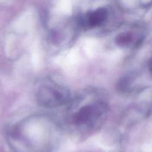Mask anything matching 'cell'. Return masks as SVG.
Instances as JSON below:
<instances>
[{
	"label": "cell",
	"instance_id": "cell-1",
	"mask_svg": "<svg viewBox=\"0 0 152 152\" xmlns=\"http://www.w3.org/2000/svg\"><path fill=\"white\" fill-rule=\"evenodd\" d=\"M58 133V126L49 117L33 115L11 128L8 141L15 152H50Z\"/></svg>",
	"mask_w": 152,
	"mask_h": 152
},
{
	"label": "cell",
	"instance_id": "cell-2",
	"mask_svg": "<svg viewBox=\"0 0 152 152\" xmlns=\"http://www.w3.org/2000/svg\"><path fill=\"white\" fill-rule=\"evenodd\" d=\"M87 93L72 98L67 105L66 122L74 132H82L87 131L102 115L104 104L100 101L91 102Z\"/></svg>",
	"mask_w": 152,
	"mask_h": 152
},
{
	"label": "cell",
	"instance_id": "cell-3",
	"mask_svg": "<svg viewBox=\"0 0 152 152\" xmlns=\"http://www.w3.org/2000/svg\"><path fill=\"white\" fill-rule=\"evenodd\" d=\"M36 96L38 104L46 108L67 106L72 98L68 88L50 78L40 84Z\"/></svg>",
	"mask_w": 152,
	"mask_h": 152
},
{
	"label": "cell",
	"instance_id": "cell-4",
	"mask_svg": "<svg viewBox=\"0 0 152 152\" xmlns=\"http://www.w3.org/2000/svg\"><path fill=\"white\" fill-rule=\"evenodd\" d=\"M108 17V11L105 8H99L89 12L83 18V24L88 27L101 26Z\"/></svg>",
	"mask_w": 152,
	"mask_h": 152
},
{
	"label": "cell",
	"instance_id": "cell-5",
	"mask_svg": "<svg viewBox=\"0 0 152 152\" xmlns=\"http://www.w3.org/2000/svg\"><path fill=\"white\" fill-rule=\"evenodd\" d=\"M133 40L132 34L129 31H124L119 33L115 37V43L120 47L128 46Z\"/></svg>",
	"mask_w": 152,
	"mask_h": 152
}]
</instances>
